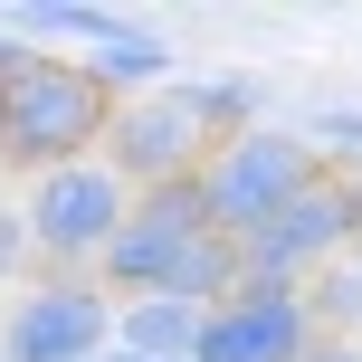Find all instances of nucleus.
Returning <instances> with one entry per match:
<instances>
[{"mask_svg": "<svg viewBox=\"0 0 362 362\" xmlns=\"http://www.w3.org/2000/svg\"><path fill=\"white\" fill-rule=\"evenodd\" d=\"M115 124V95L95 86V67L76 57H38L19 86H0V163L10 172H57V163H86Z\"/></svg>", "mask_w": 362, "mask_h": 362, "instance_id": "nucleus-1", "label": "nucleus"}, {"mask_svg": "<svg viewBox=\"0 0 362 362\" xmlns=\"http://www.w3.org/2000/svg\"><path fill=\"white\" fill-rule=\"evenodd\" d=\"M353 238H362L353 172H315V181H305V191H296L257 238H238V286H248V296H305V276L334 267Z\"/></svg>", "mask_w": 362, "mask_h": 362, "instance_id": "nucleus-2", "label": "nucleus"}, {"mask_svg": "<svg viewBox=\"0 0 362 362\" xmlns=\"http://www.w3.org/2000/svg\"><path fill=\"white\" fill-rule=\"evenodd\" d=\"M124 210H134V191L95 163V153H86V163L38 172L29 200H19V229H29L38 276H95V257H105L115 229H124Z\"/></svg>", "mask_w": 362, "mask_h": 362, "instance_id": "nucleus-3", "label": "nucleus"}, {"mask_svg": "<svg viewBox=\"0 0 362 362\" xmlns=\"http://www.w3.org/2000/svg\"><path fill=\"white\" fill-rule=\"evenodd\" d=\"M315 172H325V163H315V144L296 124H248V134H229V144H210V163H200L210 229L219 238H257Z\"/></svg>", "mask_w": 362, "mask_h": 362, "instance_id": "nucleus-4", "label": "nucleus"}, {"mask_svg": "<svg viewBox=\"0 0 362 362\" xmlns=\"http://www.w3.org/2000/svg\"><path fill=\"white\" fill-rule=\"evenodd\" d=\"M191 238H210V191H200V172L153 181V191H134L124 229L105 238V257H95V286H115L124 305H134V296H163L172 257L191 248Z\"/></svg>", "mask_w": 362, "mask_h": 362, "instance_id": "nucleus-5", "label": "nucleus"}, {"mask_svg": "<svg viewBox=\"0 0 362 362\" xmlns=\"http://www.w3.org/2000/svg\"><path fill=\"white\" fill-rule=\"evenodd\" d=\"M95 163H105L124 191H153V181H181L210 163V124H200L191 86H153V95H115V124L105 144H95Z\"/></svg>", "mask_w": 362, "mask_h": 362, "instance_id": "nucleus-6", "label": "nucleus"}, {"mask_svg": "<svg viewBox=\"0 0 362 362\" xmlns=\"http://www.w3.org/2000/svg\"><path fill=\"white\" fill-rule=\"evenodd\" d=\"M115 344V305L95 276H38L0 325V362H95Z\"/></svg>", "mask_w": 362, "mask_h": 362, "instance_id": "nucleus-7", "label": "nucleus"}, {"mask_svg": "<svg viewBox=\"0 0 362 362\" xmlns=\"http://www.w3.org/2000/svg\"><path fill=\"white\" fill-rule=\"evenodd\" d=\"M315 344H325V334H315L305 296H248V286H238L229 305L200 315L191 362H305Z\"/></svg>", "mask_w": 362, "mask_h": 362, "instance_id": "nucleus-8", "label": "nucleus"}, {"mask_svg": "<svg viewBox=\"0 0 362 362\" xmlns=\"http://www.w3.org/2000/svg\"><path fill=\"white\" fill-rule=\"evenodd\" d=\"M191 344H200V305H181V296H134V305L115 315V353L191 362Z\"/></svg>", "mask_w": 362, "mask_h": 362, "instance_id": "nucleus-9", "label": "nucleus"}, {"mask_svg": "<svg viewBox=\"0 0 362 362\" xmlns=\"http://www.w3.org/2000/svg\"><path fill=\"white\" fill-rule=\"evenodd\" d=\"M163 296H181V305H200V315L229 305V296H238V238H219V229H210V238H191V248L172 257Z\"/></svg>", "mask_w": 362, "mask_h": 362, "instance_id": "nucleus-10", "label": "nucleus"}, {"mask_svg": "<svg viewBox=\"0 0 362 362\" xmlns=\"http://www.w3.org/2000/svg\"><path fill=\"white\" fill-rule=\"evenodd\" d=\"M163 76H172V38L153 29V19H124V29L95 48V86L105 95L115 86H163Z\"/></svg>", "mask_w": 362, "mask_h": 362, "instance_id": "nucleus-11", "label": "nucleus"}, {"mask_svg": "<svg viewBox=\"0 0 362 362\" xmlns=\"http://www.w3.org/2000/svg\"><path fill=\"white\" fill-rule=\"evenodd\" d=\"M305 315L325 344H362V257H334L305 276Z\"/></svg>", "mask_w": 362, "mask_h": 362, "instance_id": "nucleus-12", "label": "nucleus"}, {"mask_svg": "<svg viewBox=\"0 0 362 362\" xmlns=\"http://www.w3.org/2000/svg\"><path fill=\"white\" fill-rule=\"evenodd\" d=\"M10 29H29V38H95V48H105L124 19H115V10H95V0H19V10H10Z\"/></svg>", "mask_w": 362, "mask_h": 362, "instance_id": "nucleus-13", "label": "nucleus"}, {"mask_svg": "<svg viewBox=\"0 0 362 362\" xmlns=\"http://www.w3.org/2000/svg\"><path fill=\"white\" fill-rule=\"evenodd\" d=\"M191 105H200V124H210V144H229V134H248L257 124V76H191Z\"/></svg>", "mask_w": 362, "mask_h": 362, "instance_id": "nucleus-14", "label": "nucleus"}, {"mask_svg": "<svg viewBox=\"0 0 362 362\" xmlns=\"http://www.w3.org/2000/svg\"><path fill=\"white\" fill-rule=\"evenodd\" d=\"M305 144H334V153H362V105H325L305 124Z\"/></svg>", "mask_w": 362, "mask_h": 362, "instance_id": "nucleus-15", "label": "nucleus"}, {"mask_svg": "<svg viewBox=\"0 0 362 362\" xmlns=\"http://www.w3.org/2000/svg\"><path fill=\"white\" fill-rule=\"evenodd\" d=\"M38 57H48V48H29V38H10V29H0V86H19Z\"/></svg>", "mask_w": 362, "mask_h": 362, "instance_id": "nucleus-16", "label": "nucleus"}, {"mask_svg": "<svg viewBox=\"0 0 362 362\" xmlns=\"http://www.w3.org/2000/svg\"><path fill=\"white\" fill-rule=\"evenodd\" d=\"M29 267V229H19V210H0V276Z\"/></svg>", "mask_w": 362, "mask_h": 362, "instance_id": "nucleus-17", "label": "nucleus"}, {"mask_svg": "<svg viewBox=\"0 0 362 362\" xmlns=\"http://www.w3.org/2000/svg\"><path fill=\"white\" fill-rule=\"evenodd\" d=\"M305 362H362V344H315Z\"/></svg>", "mask_w": 362, "mask_h": 362, "instance_id": "nucleus-18", "label": "nucleus"}, {"mask_svg": "<svg viewBox=\"0 0 362 362\" xmlns=\"http://www.w3.org/2000/svg\"><path fill=\"white\" fill-rule=\"evenodd\" d=\"M95 362H144V353H115V344H105V353H95Z\"/></svg>", "mask_w": 362, "mask_h": 362, "instance_id": "nucleus-19", "label": "nucleus"}]
</instances>
